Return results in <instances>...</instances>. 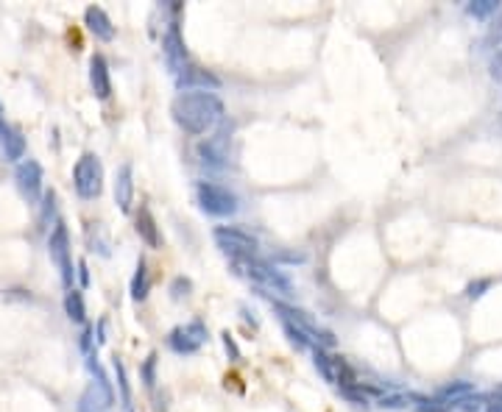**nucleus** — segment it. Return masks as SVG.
<instances>
[{
	"label": "nucleus",
	"instance_id": "obj_1",
	"mask_svg": "<svg viewBox=\"0 0 502 412\" xmlns=\"http://www.w3.org/2000/svg\"><path fill=\"white\" fill-rule=\"evenodd\" d=\"M171 115L190 137H207L224 123L227 106L215 92H179L171 103Z\"/></svg>",
	"mask_w": 502,
	"mask_h": 412
},
{
	"label": "nucleus",
	"instance_id": "obj_2",
	"mask_svg": "<svg viewBox=\"0 0 502 412\" xmlns=\"http://www.w3.org/2000/svg\"><path fill=\"white\" fill-rule=\"evenodd\" d=\"M271 307L276 309V315L282 318V323H290L293 329H299L301 334H307L318 348H332V346H335V334H332L329 329L318 326V321H313L310 312H304V309H299V307H293V304H285V301H279V298H273V295H271Z\"/></svg>",
	"mask_w": 502,
	"mask_h": 412
},
{
	"label": "nucleus",
	"instance_id": "obj_3",
	"mask_svg": "<svg viewBox=\"0 0 502 412\" xmlns=\"http://www.w3.org/2000/svg\"><path fill=\"white\" fill-rule=\"evenodd\" d=\"M246 273V279H251L259 290H268V293H276V295H293V281L268 259H259V256H249V259H241L238 262Z\"/></svg>",
	"mask_w": 502,
	"mask_h": 412
},
{
	"label": "nucleus",
	"instance_id": "obj_4",
	"mask_svg": "<svg viewBox=\"0 0 502 412\" xmlns=\"http://www.w3.org/2000/svg\"><path fill=\"white\" fill-rule=\"evenodd\" d=\"M196 201L201 206V212L210 217H232L241 209L238 196L229 187L215 184V182H199L196 184Z\"/></svg>",
	"mask_w": 502,
	"mask_h": 412
},
{
	"label": "nucleus",
	"instance_id": "obj_5",
	"mask_svg": "<svg viewBox=\"0 0 502 412\" xmlns=\"http://www.w3.org/2000/svg\"><path fill=\"white\" fill-rule=\"evenodd\" d=\"M73 187L78 193V198L84 201H95L103 190V165L95 154H81V159L73 168Z\"/></svg>",
	"mask_w": 502,
	"mask_h": 412
},
{
	"label": "nucleus",
	"instance_id": "obj_6",
	"mask_svg": "<svg viewBox=\"0 0 502 412\" xmlns=\"http://www.w3.org/2000/svg\"><path fill=\"white\" fill-rule=\"evenodd\" d=\"M229 142H232V123H221L213 137H204L199 142V159L210 170H227L229 168Z\"/></svg>",
	"mask_w": 502,
	"mask_h": 412
},
{
	"label": "nucleus",
	"instance_id": "obj_7",
	"mask_svg": "<svg viewBox=\"0 0 502 412\" xmlns=\"http://www.w3.org/2000/svg\"><path fill=\"white\" fill-rule=\"evenodd\" d=\"M213 240L218 242V248L224 253H229L232 259H249V256H257L259 251V240L246 231V228H238V226H218L213 231Z\"/></svg>",
	"mask_w": 502,
	"mask_h": 412
},
{
	"label": "nucleus",
	"instance_id": "obj_8",
	"mask_svg": "<svg viewBox=\"0 0 502 412\" xmlns=\"http://www.w3.org/2000/svg\"><path fill=\"white\" fill-rule=\"evenodd\" d=\"M87 365H89V371L95 374V382L84 390V396H81V402H78V412H109L112 402H115V396H112V385H109L106 374L101 371L95 354L87 357Z\"/></svg>",
	"mask_w": 502,
	"mask_h": 412
},
{
	"label": "nucleus",
	"instance_id": "obj_9",
	"mask_svg": "<svg viewBox=\"0 0 502 412\" xmlns=\"http://www.w3.org/2000/svg\"><path fill=\"white\" fill-rule=\"evenodd\" d=\"M48 253L53 259V265L59 267L62 273V281L67 290H73V259H70V234H67V226L62 220L53 223V231L48 237Z\"/></svg>",
	"mask_w": 502,
	"mask_h": 412
},
{
	"label": "nucleus",
	"instance_id": "obj_10",
	"mask_svg": "<svg viewBox=\"0 0 502 412\" xmlns=\"http://www.w3.org/2000/svg\"><path fill=\"white\" fill-rule=\"evenodd\" d=\"M207 343V326L204 321H190L185 326H176L168 334V348L179 357H190L196 351H201V346Z\"/></svg>",
	"mask_w": 502,
	"mask_h": 412
},
{
	"label": "nucleus",
	"instance_id": "obj_11",
	"mask_svg": "<svg viewBox=\"0 0 502 412\" xmlns=\"http://www.w3.org/2000/svg\"><path fill=\"white\" fill-rule=\"evenodd\" d=\"M14 182H17V190L22 193V198L28 201V204H39L42 201V196H45V176H42V168H39V162H34V159H22L20 165H17V170H14Z\"/></svg>",
	"mask_w": 502,
	"mask_h": 412
},
{
	"label": "nucleus",
	"instance_id": "obj_12",
	"mask_svg": "<svg viewBox=\"0 0 502 412\" xmlns=\"http://www.w3.org/2000/svg\"><path fill=\"white\" fill-rule=\"evenodd\" d=\"M162 56H165L168 70H171L176 78L190 67V61H187V47H185V36H182L179 22H171V25H168V31H165V36H162Z\"/></svg>",
	"mask_w": 502,
	"mask_h": 412
},
{
	"label": "nucleus",
	"instance_id": "obj_13",
	"mask_svg": "<svg viewBox=\"0 0 502 412\" xmlns=\"http://www.w3.org/2000/svg\"><path fill=\"white\" fill-rule=\"evenodd\" d=\"M182 92H215L221 89V78L204 67H187L179 78H176Z\"/></svg>",
	"mask_w": 502,
	"mask_h": 412
},
{
	"label": "nucleus",
	"instance_id": "obj_14",
	"mask_svg": "<svg viewBox=\"0 0 502 412\" xmlns=\"http://www.w3.org/2000/svg\"><path fill=\"white\" fill-rule=\"evenodd\" d=\"M115 204L123 214L131 212V204H134V168H131V162H123L115 173Z\"/></svg>",
	"mask_w": 502,
	"mask_h": 412
},
{
	"label": "nucleus",
	"instance_id": "obj_15",
	"mask_svg": "<svg viewBox=\"0 0 502 412\" xmlns=\"http://www.w3.org/2000/svg\"><path fill=\"white\" fill-rule=\"evenodd\" d=\"M89 87H92V95L98 101H106L112 95V75H109V64L101 53H95L89 59Z\"/></svg>",
	"mask_w": 502,
	"mask_h": 412
},
{
	"label": "nucleus",
	"instance_id": "obj_16",
	"mask_svg": "<svg viewBox=\"0 0 502 412\" xmlns=\"http://www.w3.org/2000/svg\"><path fill=\"white\" fill-rule=\"evenodd\" d=\"M0 151L8 162L20 165V159H25V137L14 126H8L3 115H0Z\"/></svg>",
	"mask_w": 502,
	"mask_h": 412
},
{
	"label": "nucleus",
	"instance_id": "obj_17",
	"mask_svg": "<svg viewBox=\"0 0 502 412\" xmlns=\"http://www.w3.org/2000/svg\"><path fill=\"white\" fill-rule=\"evenodd\" d=\"M84 22H87V28H89V34L95 39H101V42H112L115 39V25H112L109 14L101 6H89L84 11Z\"/></svg>",
	"mask_w": 502,
	"mask_h": 412
},
{
	"label": "nucleus",
	"instance_id": "obj_18",
	"mask_svg": "<svg viewBox=\"0 0 502 412\" xmlns=\"http://www.w3.org/2000/svg\"><path fill=\"white\" fill-rule=\"evenodd\" d=\"M134 228H137V234H140V240L148 245V248H162V237H159V226H157V220H154V214H151V209L148 206H140L137 209V214H134Z\"/></svg>",
	"mask_w": 502,
	"mask_h": 412
},
{
	"label": "nucleus",
	"instance_id": "obj_19",
	"mask_svg": "<svg viewBox=\"0 0 502 412\" xmlns=\"http://www.w3.org/2000/svg\"><path fill=\"white\" fill-rule=\"evenodd\" d=\"M313 365H315V371L321 374V379L327 382V385H335L338 388V357H332L327 348H313Z\"/></svg>",
	"mask_w": 502,
	"mask_h": 412
},
{
	"label": "nucleus",
	"instance_id": "obj_20",
	"mask_svg": "<svg viewBox=\"0 0 502 412\" xmlns=\"http://www.w3.org/2000/svg\"><path fill=\"white\" fill-rule=\"evenodd\" d=\"M151 293V270H148V262L140 259L137 262V270L131 276V298L134 301H145Z\"/></svg>",
	"mask_w": 502,
	"mask_h": 412
},
{
	"label": "nucleus",
	"instance_id": "obj_21",
	"mask_svg": "<svg viewBox=\"0 0 502 412\" xmlns=\"http://www.w3.org/2000/svg\"><path fill=\"white\" fill-rule=\"evenodd\" d=\"M112 371H115V382H117V390H120V407L126 412H134L131 404V385H129V374H126V365L123 360H112Z\"/></svg>",
	"mask_w": 502,
	"mask_h": 412
},
{
	"label": "nucleus",
	"instance_id": "obj_22",
	"mask_svg": "<svg viewBox=\"0 0 502 412\" xmlns=\"http://www.w3.org/2000/svg\"><path fill=\"white\" fill-rule=\"evenodd\" d=\"M497 47H502V8L489 20V25H486V31L480 36V50L494 53Z\"/></svg>",
	"mask_w": 502,
	"mask_h": 412
},
{
	"label": "nucleus",
	"instance_id": "obj_23",
	"mask_svg": "<svg viewBox=\"0 0 502 412\" xmlns=\"http://www.w3.org/2000/svg\"><path fill=\"white\" fill-rule=\"evenodd\" d=\"M472 393H475V385L466 382V379H458V382H450V385L438 388L436 399H441V402H447V404H455V402H461V399H466V396H472Z\"/></svg>",
	"mask_w": 502,
	"mask_h": 412
},
{
	"label": "nucleus",
	"instance_id": "obj_24",
	"mask_svg": "<svg viewBox=\"0 0 502 412\" xmlns=\"http://www.w3.org/2000/svg\"><path fill=\"white\" fill-rule=\"evenodd\" d=\"M500 8H502L500 0H469L466 3V14L472 20H480V22H489Z\"/></svg>",
	"mask_w": 502,
	"mask_h": 412
},
{
	"label": "nucleus",
	"instance_id": "obj_25",
	"mask_svg": "<svg viewBox=\"0 0 502 412\" xmlns=\"http://www.w3.org/2000/svg\"><path fill=\"white\" fill-rule=\"evenodd\" d=\"M340 396H343L352 407H357V410H371V407H374V399L366 393V385H363V382L349 385V388H340Z\"/></svg>",
	"mask_w": 502,
	"mask_h": 412
},
{
	"label": "nucleus",
	"instance_id": "obj_26",
	"mask_svg": "<svg viewBox=\"0 0 502 412\" xmlns=\"http://www.w3.org/2000/svg\"><path fill=\"white\" fill-rule=\"evenodd\" d=\"M64 312H67V318L73 321V323H84V318H87V309H84V295L73 287V290H67V295H64Z\"/></svg>",
	"mask_w": 502,
	"mask_h": 412
},
{
	"label": "nucleus",
	"instance_id": "obj_27",
	"mask_svg": "<svg viewBox=\"0 0 502 412\" xmlns=\"http://www.w3.org/2000/svg\"><path fill=\"white\" fill-rule=\"evenodd\" d=\"M452 410L455 412H483L486 410V396L472 393V396H466V399L455 402V404H452Z\"/></svg>",
	"mask_w": 502,
	"mask_h": 412
},
{
	"label": "nucleus",
	"instance_id": "obj_28",
	"mask_svg": "<svg viewBox=\"0 0 502 412\" xmlns=\"http://www.w3.org/2000/svg\"><path fill=\"white\" fill-rule=\"evenodd\" d=\"M282 329H285V334H287V340H290V343H293V346H296L299 351H307V348L313 351V348H315V343H313V340H310L307 334H301L299 329H293L290 323H282Z\"/></svg>",
	"mask_w": 502,
	"mask_h": 412
},
{
	"label": "nucleus",
	"instance_id": "obj_29",
	"mask_svg": "<svg viewBox=\"0 0 502 412\" xmlns=\"http://www.w3.org/2000/svg\"><path fill=\"white\" fill-rule=\"evenodd\" d=\"M489 290H492V279H475V281H469V284H466L464 295H466L469 301H478V298H483Z\"/></svg>",
	"mask_w": 502,
	"mask_h": 412
},
{
	"label": "nucleus",
	"instance_id": "obj_30",
	"mask_svg": "<svg viewBox=\"0 0 502 412\" xmlns=\"http://www.w3.org/2000/svg\"><path fill=\"white\" fill-rule=\"evenodd\" d=\"M190 290H193V281H190V279H185V276H176V279L171 281V295H173L176 301L187 298V295H190Z\"/></svg>",
	"mask_w": 502,
	"mask_h": 412
},
{
	"label": "nucleus",
	"instance_id": "obj_31",
	"mask_svg": "<svg viewBox=\"0 0 502 412\" xmlns=\"http://www.w3.org/2000/svg\"><path fill=\"white\" fill-rule=\"evenodd\" d=\"M140 374H143L145 388H154V385H157V354H148V360L143 362Z\"/></svg>",
	"mask_w": 502,
	"mask_h": 412
},
{
	"label": "nucleus",
	"instance_id": "obj_32",
	"mask_svg": "<svg viewBox=\"0 0 502 412\" xmlns=\"http://www.w3.org/2000/svg\"><path fill=\"white\" fill-rule=\"evenodd\" d=\"M489 78L492 81H502V47H497L489 56Z\"/></svg>",
	"mask_w": 502,
	"mask_h": 412
},
{
	"label": "nucleus",
	"instance_id": "obj_33",
	"mask_svg": "<svg viewBox=\"0 0 502 412\" xmlns=\"http://www.w3.org/2000/svg\"><path fill=\"white\" fill-rule=\"evenodd\" d=\"M483 412H502V385H497V388L486 396V410Z\"/></svg>",
	"mask_w": 502,
	"mask_h": 412
},
{
	"label": "nucleus",
	"instance_id": "obj_34",
	"mask_svg": "<svg viewBox=\"0 0 502 412\" xmlns=\"http://www.w3.org/2000/svg\"><path fill=\"white\" fill-rule=\"evenodd\" d=\"M221 337H224V348H227V354H229V360H232V362H238V360H241V348H238V343H235V337H232L229 332H224Z\"/></svg>",
	"mask_w": 502,
	"mask_h": 412
},
{
	"label": "nucleus",
	"instance_id": "obj_35",
	"mask_svg": "<svg viewBox=\"0 0 502 412\" xmlns=\"http://www.w3.org/2000/svg\"><path fill=\"white\" fill-rule=\"evenodd\" d=\"M273 259H282V262H304L307 256H304V253H276Z\"/></svg>",
	"mask_w": 502,
	"mask_h": 412
},
{
	"label": "nucleus",
	"instance_id": "obj_36",
	"mask_svg": "<svg viewBox=\"0 0 502 412\" xmlns=\"http://www.w3.org/2000/svg\"><path fill=\"white\" fill-rule=\"evenodd\" d=\"M78 279H81V284H87V281H89V273H87V265H84V262L78 265Z\"/></svg>",
	"mask_w": 502,
	"mask_h": 412
}]
</instances>
